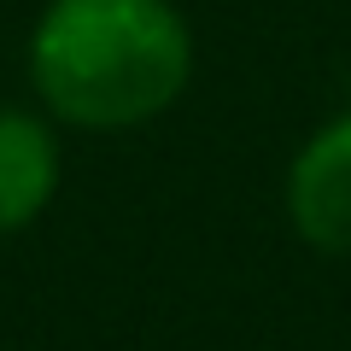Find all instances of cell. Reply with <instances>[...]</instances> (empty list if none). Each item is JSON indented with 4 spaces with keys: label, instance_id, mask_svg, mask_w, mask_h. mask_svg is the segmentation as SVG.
Segmentation results:
<instances>
[{
    "label": "cell",
    "instance_id": "cell-1",
    "mask_svg": "<svg viewBox=\"0 0 351 351\" xmlns=\"http://www.w3.org/2000/svg\"><path fill=\"white\" fill-rule=\"evenodd\" d=\"M193 36L170 0H53L29 36V76L47 112L76 129H135L176 106Z\"/></svg>",
    "mask_w": 351,
    "mask_h": 351
},
{
    "label": "cell",
    "instance_id": "cell-2",
    "mask_svg": "<svg viewBox=\"0 0 351 351\" xmlns=\"http://www.w3.org/2000/svg\"><path fill=\"white\" fill-rule=\"evenodd\" d=\"M287 211H293V228H299L316 252L351 258V117L328 123L322 135L293 158Z\"/></svg>",
    "mask_w": 351,
    "mask_h": 351
},
{
    "label": "cell",
    "instance_id": "cell-3",
    "mask_svg": "<svg viewBox=\"0 0 351 351\" xmlns=\"http://www.w3.org/2000/svg\"><path fill=\"white\" fill-rule=\"evenodd\" d=\"M59 188V147L29 112H0V234H18L47 211Z\"/></svg>",
    "mask_w": 351,
    "mask_h": 351
}]
</instances>
